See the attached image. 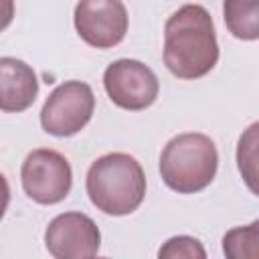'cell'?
Here are the masks:
<instances>
[{
	"label": "cell",
	"instance_id": "cell-1",
	"mask_svg": "<svg viewBox=\"0 0 259 259\" xmlns=\"http://www.w3.org/2000/svg\"><path fill=\"white\" fill-rule=\"evenodd\" d=\"M219 45L210 14L200 4L178 8L164 24V65L178 79H198L214 69Z\"/></svg>",
	"mask_w": 259,
	"mask_h": 259
},
{
	"label": "cell",
	"instance_id": "cell-2",
	"mask_svg": "<svg viewBox=\"0 0 259 259\" xmlns=\"http://www.w3.org/2000/svg\"><path fill=\"white\" fill-rule=\"evenodd\" d=\"M85 188L97 210L123 217L142 204L146 196V174L134 156L113 152L97 158L89 166Z\"/></svg>",
	"mask_w": 259,
	"mask_h": 259
},
{
	"label": "cell",
	"instance_id": "cell-3",
	"mask_svg": "<svg viewBox=\"0 0 259 259\" xmlns=\"http://www.w3.org/2000/svg\"><path fill=\"white\" fill-rule=\"evenodd\" d=\"M219 168L214 142L204 134H180L172 138L160 156V174L164 184L178 194L204 190Z\"/></svg>",
	"mask_w": 259,
	"mask_h": 259
},
{
	"label": "cell",
	"instance_id": "cell-4",
	"mask_svg": "<svg viewBox=\"0 0 259 259\" xmlns=\"http://www.w3.org/2000/svg\"><path fill=\"white\" fill-rule=\"evenodd\" d=\"M95 109V95L87 83L65 81L45 101L40 109V125L47 134L69 138L81 132Z\"/></svg>",
	"mask_w": 259,
	"mask_h": 259
},
{
	"label": "cell",
	"instance_id": "cell-5",
	"mask_svg": "<svg viewBox=\"0 0 259 259\" xmlns=\"http://www.w3.org/2000/svg\"><path fill=\"white\" fill-rule=\"evenodd\" d=\"M20 180L28 198L38 204H57L67 198L73 184V172L63 154L38 148L24 158Z\"/></svg>",
	"mask_w": 259,
	"mask_h": 259
},
{
	"label": "cell",
	"instance_id": "cell-6",
	"mask_svg": "<svg viewBox=\"0 0 259 259\" xmlns=\"http://www.w3.org/2000/svg\"><path fill=\"white\" fill-rule=\"evenodd\" d=\"M103 87L109 99L127 111L150 107L160 93V83L154 71L134 59L113 61L103 73Z\"/></svg>",
	"mask_w": 259,
	"mask_h": 259
},
{
	"label": "cell",
	"instance_id": "cell-7",
	"mask_svg": "<svg viewBox=\"0 0 259 259\" xmlns=\"http://www.w3.org/2000/svg\"><path fill=\"white\" fill-rule=\"evenodd\" d=\"M75 28L89 47L111 49L127 32V10L121 0H79Z\"/></svg>",
	"mask_w": 259,
	"mask_h": 259
},
{
	"label": "cell",
	"instance_id": "cell-8",
	"mask_svg": "<svg viewBox=\"0 0 259 259\" xmlns=\"http://www.w3.org/2000/svg\"><path fill=\"white\" fill-rule=\"evenodd\" d=\"M45 245L57 259H87L97 255L101 233L91 217L83 212H63L49 223Z\"/></svg>",
	"mask_w": 259,
	"mask_h": 259
},
{
	"label": "cell",
	"instance_id": "cell-9",
	"mask_svg": "<svg viewBox=\"0 0 259 259\" xmlns=\"http://www.w3.org/2000/svg\"><path fill=\"white\" fill-rule=\"evenodd\" d=\"M38 93V79L30 65L14 57H0V111L20 113Z\"/></svg>",
	"mask_w": 259,
	"mask_h": 259
},
{
	"label": "cell",
	"instance_id": "cell-10",
	"mask_svg": "<svg viewBox=\"0 0 259 259\" xmlns=\"http://www.w3.org/2000/svg\"><path fill=\"white\" fill-rule=\"evenodd\" d=\"M223 16L233 36L241 40L259 38V0H225Z\"/></svg>",
	"mask_w": 259,
	"mask_h": 259
},
{
	"label": "cell",
	"instance_id": "cell-11",
	"mask_svg": "<svg viewBox=\"0 0 259 259\" xmlns=\"http://www.w3.org/2000/svg\"><path fill=\"white\" fill-rule=\"evenodd\" d=\"M257 227L259 223H251L249 227L233 229L223 239L225 255L229 257H255L257 255Z\"/></svg>",
	"mask_w": 259,
	"mask_h": 259
},
{
	"label": "cell",
	"instance_id": "cell-12",
	"mask_svg": "<svg viewBox=\"0 0 259 259\" xmlns=\"http://www.w3.org/2000/svg\"><path fill=\"white\" fill-rule=\"evenodd\" d=\"M158 255L160 257H204L206 253H204V249H202V245L196 241V239H192V237H186V235H182V237H172V239H168L166 241V245L158 251Z\"/></svg>",
	"mask_w": 259,
	"mask_h": 259
},
{
	"label": "cell",
	"instance_id": "cell-13",
	"mask_svg": "<svg viewBox=\"0 0 259 259\" xmlns=\"http://www.w3.org/2000/svg\"><path fill=\"white\" fill-rule=\"evenodd\" d=\"M14 18V0H0V32L10 26Z\"/></svg>",
	"mask_w": 259,
	"mask_h": 259
},
{
	"label": "cell",
	"instance_id": "cell-14",
	"mask_svg": "<svg viewBox=\"0 0 259 259\" xmlns=\"http://www.w3.org/2000/svg\"><path fill=\"white\" fill-rule=\"evenodd\" d=\"M8 202H10V186L4 178V174H0V221L8 208Z\"/></svg>",
	"mask_w": 259,
	"mask_h": 259
}]
</instances>
